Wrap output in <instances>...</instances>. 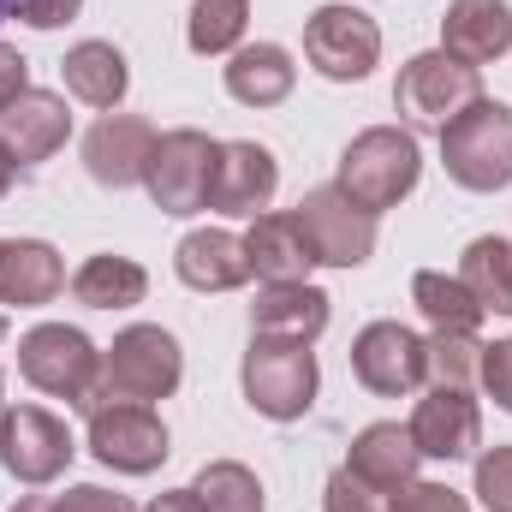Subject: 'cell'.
Listing matches in <instances>:
<instances>
[{
    "label": "cell",
    "mask_w": 512,
    "mask_h": 512,
    "mask_svg": "<svg viewBox=\"0 0 512 512\" xmlns=\"http://www.w3.org/2000/svg\"><path fill=\"white\" fill-rule=\"evenodd\" d=\"M18 376L48 393V399H66L78 411H96V393H102V352L66 328V322H42L18 340Z\"/></svg>",
    "instance_id": "1"
},
{
    "label": "cell",
    "mask_w": 512,
    "mask_h": 512,
    "mask_svg": "<svg viewBox=\"0 0 512 512\" xmlns=\"http://www.w3.org/2000/svg\"><path fill=\"white\" fill-rule=\"evenodd\" d=\"M417 173H423L417 137L399 126H370L364 137H352L346 155H340V191L358 209H370V215H382L399 197H411Z\"/></svg>",
    "instance_id": "2"
},
{
    "label": "cell",
    "mask_w": 512,
    "mask_h": 512,
    "mask_svg": "<svg viewBox=\"0 0 512 512\" xmlns=\"http://www.w3.org/2000/svg\"><path fill=\"white\" fill-rule=\"evenodd\" d=\"M441 161L465 191L512 185V108L489 96L471 102L453 126H441Z\"/></svg>",
    "instance_id": "3"
},
{
    "label": "cell",
    "mask_w": 512,
    "mask_h": 512,
    "mask_svg": "<svg viewBox=\"0 0 512 512\" xmlns=\"http://www.w3.org/2000/svg\"><path fill=\"white\" fill-rule=\"evenodd\" d=\"M179 376H185L179 340H173L167 328L137 322V328H126V334L108 346V358H102V393H96V405H108V399L155 405V399H167V393L179 387Z\"/></svg>",
    "instance_id": "4"
},
{
    "label": "cell",
    "mask_w": 512,
    "mask_h": 512,
    "mask_svg": "<svg viewBox=\"0 0 512 512\" xmlns=\"http://www.w3.org/2000/svg\"><path fill=\"white\" fill-rule=\"evenodd\" d=\"M245 399L262 417H274V423L304 417L310 399H316V352L304 340L256 334L251 352H245Z\"/></svg>",
    "instance_id": "5"
},
{
    "label": "cell",
    "mask_w": 512,
    "mask_h": 512,
    "mask_svg": "<svg viewBox=\"0 0 512 512\" xmlns=\"http://www.w3.org/2000/svg\"><path fill=\"white\" fill-rule=\"evenodd\" d=\"M215 167H221V143L215 137H203V131H167L149 149L143 185H149V197H155L161 215H197V209H209Z\"/></svg>",
    "instance_id": "6"
},
{
    "label": "cell",
    "mask_w": 512,
    "mask_h": 512,
    "mask_svg": "<svg viewBox=\"0 0 512 512\" xmlns=\"http://www.w3.org/2000/svg\"><path fill=\"white\" fill-rule=\"evenodd\" d=\"M292 221H298V233H304V245H310L316 262L358 268V262H370V251H376V215L358 209L340 185L310 191V197L292 209Z\"/></svg>",
    "instance_id": "7"
},
{
    "label": "cell",
    "mask_w": 512,
    "mask_h": 512,
    "mask_svg": "<svg viewBox=\"0 0 512 512\" xmlns=\"http://www.w3.org/2000/svg\"><path fill=\"white\" fill-rule=\"evenodd\" d=\"M399 114H411L417 126H453L471 102H483V78L477 66L453 60V54H417L399 84H393Z\"/></svg>",
    "instance_id": "8"
},
{
    "label": "cell",
    "mask_w": 512,
    "mask_h": 512,
    "mask_svg": "<svg viewBox=\"0 0 512 512\" xmlns=\"http://www.w3.org/2000/svg\"><path fill=\"white\" fill-rule=\"evenodd\" d=\"M304 54H310V66H316L322 78L358 84V78H370V66H376V54H382V30H376V18L358 12V6H322V12L304 24Z\"/></svg>",
    "instance_id": "9"
},
{
    "label": "cell",
    "mask_w": 512,
    "mask_h": 512,
    "mask_svg": "<svg viewBox=\"0 0 512 512\" xmlns=\"http://www.w3.org/2000/svg\"><path fill=\"white\" fill-rule=\"evenodd\" d=\"M72 429L42 411V405H12L6 423H0V465L18 477V483H54L66 465H72Z\"/></svg>",
    "instance_id": "10"
},
{
    "label": "cell",
    "mask_w": 512,
    "mask_h": 512,
    "mask_svg": "<svg viewBox=\"0 0 512 512\" xmlns=\"http://www.w3.org/2000/svg\"><path fill=\"white\" fill-rule=\"evenodd\" d=\"M90 453L108 465V471H126V477H149L161 459H167V429L149 405H96L90 411Z\"/></svg>",
    "instance_id": "11"
},
{
    "label": "cell",
    "mask_w": 512,
    "mask_h": 512,
    "mask_svg": "<svg viewBox=\"0 0 512 512\" xmlns=\"http://www.w3.org/2000/svg\"><path fill=\"white\" fill-rule=\"evenodd\" d=\"M352 370H358V382L370 387V393H382V399H405V393H417V382L429 376L423 340L411 328H399V322H370L358 334Z\"/></svg>",
    "instance_id": "12"
},
{
    "label": "cell",
    "mask_w": 512,
    "mask_h": 512,
    "mask_svg": "<svg viewBox=\"0 0 512 512\" xmlns=\"http://www.w3.org/2000/svg\"><path fill=\"white\" fill-rule=\"evenodd\" d=\"M411 441L423 459H465L483 447V411L465 387H435L429 399H417L411 417Z\"/></svg>",
    "instance_id": "13"
},
{
    "label": "cell",
    "mask_w": 512,
    "mask_h": 512,
    "mask_svg": "<svg viewBox=\"0 0 512 512\" xmlns=\"http://www.w3.org/2000/svg\"><path fill=\"white\" fill-rule=\"evenodd\" d=\"M149 149H155V126H149V120H137V114H108V120H96L90 137H84V167H90L96 185L126 191V185H143Z\"/></svg>",
    "instance_id": "14"
},
{
    "label": "cell",
    "mask_w": 512,
    "mask_h": 512,
    "mask_svg": "<svg viewBox=\"0 0 512 512\" xmlns=\"http://www.w3.org/2000/svg\"><path fill=\"white\" fill-rule=\"evenodd\" d=\"M66 131H72V114H66V102L48 96V90H18V96L0 108V143L12 149L18 167L48 161V155L66 143Z\"/></svg>",
    "instance_id": "15"
},
{
    "label": "cell",
    "mask_w": 512,
    "mask_h": 512,
    "mask_svg": "<svg viewBox=\"0 0 512 512\" xmlns=\"http://www.w3.org/2000/svg\"><path fill=\"white\" fill-rule=\"evenodd\" d=\"M274 185H280V167L262 143H221V167H215V185H209V209L221 215H251L274 203Z\"/></svg>",
    "instance_id": "16"
},
{
    "label": "cell",
    "mask_w": 512,
    "mask_h": 512,
    "mask_svg": "<svg viewBox=\"0 0 512 512\" xmlns=\"http://www.w3.org/2000/svg\"><path fill=\"white\" fill-rule=\"evenodd\" d=\"M512 48V6L507 0H453L441 18V54L483 66Z\"/></svg>",
    "instance_id": "17"
},
{
    "label": "cell",
    "mask_w": 512,
    "mask_h": 512,
    "mask_svg": "<svg viewBox=\"0 0 512 512\" xmlns=\"http://www.w3.org/2000/svg\"><path fill=\"white\" fill-rule=\"evenodd\" d=\"M346 465H352L364 483H376L382 495H399V489L417 483L423 453H417L411 429H399V423H370V429L352 441V459H346Z\"/></svg>",
    "instance_id": "18"
},
{
    "label": "cell",
    "mask_w": 512,
    "mask_h": 512,
    "mask_svg": "<svg viewBox=\"0 0 512 512\" xmlns=\"http://www.w3.org/2000/svg\"><path fill=\"white\" fill-rule=\"evenodd\" d=\"M251 328L256 334H274V340H316L328 328V292H316L310 280H286V286H268L251 304Z\"/></svg>",
    "instance_id": "19"
},
{
    "label": "cell",
    "mask_w": 512,
    "mask_h": 512,
    "mask_svg": "<svg viewBox=\"0 0 512 512\" xmlns=\"http://www.w3.org/2000/svg\"><path fill=\"white\" fill-rule=\"evenodd\" d=\"M179 280L197 286V292H233L251 280V256H245V239L221 233V227H203L179 245Z\"/></svg>",
    "instance_id": "20"
},
{
    "label": "cell",
    "mask_w": 512,
    "mask_h": 512,
    "mask_svg": "<svg viewBox=\"0 0 512 512\" xmlns=\"http://www.w3.org/2000/svg\"><path fill=\"white\" fill-rule=\"evenodd\" d=\"M60 286H66V268H60L54 245H42V239L0 245V304L30 310V304H48Z\"/></svg>",
    "instance_id": "21"
},
{
    "label": "cell",
    "mask_w": 512,
    "mask_h": 512,
    "mask_svg": "<svg viewBox=\"0 0 512 512\" xmlns=\"http://www.w3.org/2000/svg\"><path fill=\"white\" fill-rule=\"evenodd\" d=\"M292 84H298V66H292V54L274 48V42L239 48V54L227 60V90H233V102H245V108H274V102H286Z\"/></svg>",
    "instance_id": "22"
},
{
    "label": "cell",
    "mask_w": 512,
    "mask_h": 512,
    "mask_svg": "<svg viewBox=\"0 0 512 512\" xmlns=\"http://www.w3.org/2000/svg\"><path fill=\"white\" fill-rule=\"evenodd\" d=\"M245 256H251V274H262L268 286L304 280V274H310V262H316L292 215H256V227L245 233Z\"/></svg>",
    "instance_id": "23"
},
{
    "label": "cell",
    "mask_w": 512,
    "mask_h": 512,
    "mask_svg": "<svg viewBox=\"0 0 512 512\" xmlns=\"http://www.w3.org/2000/svg\"><path fill=\"white\" fill-rule=\"evenodd\" d=\"M60 72H66V90H72L78 102H90V108H114L131 84L126 54H120L114 42H78V48L60 60Z\"/></svg>",
    "instance_id": "24"
},
{
    "label": "cell",
    "mask_w": 512,
    "mask_h": 512,
    "mask_svg": "<svg viewBox=\"0 0 512 512\" xmlns=\"http://www.w3.org/2000/svg\"><path fill=\"white\" fill-rule=\"evenodd\" d=\"M411 298H417V310L429 316L435 334H477V322L489 316V310L471 298V286H465L459 274H435V268H423V274L411 280Z\"/></svg>",
    "instance_id": "25"
},
{
    "label": "cell",
    "mask_w": 512,
    "mask_h": 512,
    "mask_svg": "<svg viewBox=\"0 0 512 512\" xmlns=\"http://www.w3.org/2000/svg\"><path fill=\"white\" fill-rule=\"evenodd\" d=\"M72 292H78V304H90V310H126V304H143L149 274H143L131 256H90V262L72 274Z\"/></svg>",
    "instance_id": "26"
},
{
    "label": "cell",
    "mask_w": 512,
    "mask_h": 512,
    "mask_svg": "<svg viewBox=\"0 0 512 512\" xmlns=\"http://www.w3.org/2000/svg\"><path fill=\"white\" fill-rule=\"evenodd\" d=\"M459 280L471 286V298H477L483 310L512 316V245L507 239H477V245H465Z\"/></svg>",
    "instance_id": "27"
},
{
    "label": "cell",
    "mask_w": 512,
    "mask_h": 512,
    "mask_svg": "<svg viewBox=\"0 0 512 512\" xmlns=\"http://www.w3.org/2000/svg\"><path fill=\"white\" fill-rule=\"evenodd\" d=\"M191 495L203 501V512H262V483H256L245 465H233V459H215V465H203L197 471V483H191Z\"/></svg>",
    "instance_id": "28"
},
{
    "label": "cell",
    "mask_w": 512,
    "mask_h": 512,
    "mask_svg": "<svg viewBox=\"0 0 512 512\" xmlns=\"http://www.w3.org/2000/svg\"><path fill=\"white\" fill-rule=\"evenodd\" d=\"M245 18H251V0H197V6H191V48H197V54H227V48H239Z\"/></svg>",
    "instance_id": "29"
},
{
    "label": "cell",
    "mask_w": 512,
    "mask_h": 512,
    "mask_svg": "<svg viewBox=\"0 0 512 512\" xmlns=\"http://www.w3.org/2000/svg\"><path fill=\"white\" fill-rule=\"evenodd\" d=\"M423 364H429L435 387H465L483 364V346H477V334H435V340H423Z\"/></svg>",
    "instance_id": "30"
},
{
    "label": "cell",
    "mask_w": 512,
    "mask_h": 512,
    "mask_svg": "<svg viewBox=\"0 0 512 512\" xmlns=\"http://www.w3.org/2000/svg\"><path fill=\"white\" fill-rule=\"evenodd\" d=\"M322 507H328V512H387V507H393V495H382L376 483H364L352 465H340V471L328 477V495H322Z\"/></svg>",
    "instance_id": "31"
},
{
    "label": "cell",
    "mask_w": 512,
    "mask_h": 512,
    "mask_svg": "<svg viewBox=\"0 0 512 512\" xmlns=\"http://www.w3.org/2000/svg\"><path fill=\"white\" fill-rule=\"evenodd\" d=\"M477 495L489 512H512V447H495L477 459Z\"/></svg>",
    "instance_id": "32"
},
{
    "label": "cell",
    "mask_w": 512,
    "mask_h": 512,
    "mask_svg": "<svg viewBox=\"0 0 512 512\" xmlns=\"http://www.w3.org/2000/svg\"><path fill=\"white\" fill-rule=\"evenodd\" d=\"M387 512H471V507H465V495H453L447 483H411V489L393 495Z\"/></svg>",
    "instance_id": "33"
},
{
    "label": "cell",
    "mask_w": 512,
    "mask_h": 512,
    "mask_svg": "<svg viewBox=\"0 0 512 512\" xmlns=\"http://www.w3.org/2000/svg\"><path fill=\"white\" fill-rule=\"evenodd\" d=\"M477 376L489 387V399L512 411V340H495V346H483V364H477Z\"/></svg>",
    "instance_id": "34"
},
{
    "label": "cell",
    "mask_w": 512,
    "mask_h": 512,
    "mask_svg": "<svg viewBox=\"0 0 512 512\" xmlns=\"http://www.w3.org/2000/svg\"><path fill=\"white\" fill-rule=\"evenodd\" d=\"M78 6H84V0H18L12 12H18L30 30H54V24H72Z\"/></svg>",
    "instance_id": "35"
},
{
    "label": "cell",
    "mask_w": 512,
    "mask_h": 512,
    "mask_svg": "<svg viewBox=\"0 0 512 512\" xmlns=\"http://www.w3.org/2000/svg\"><path fill=\"white\" fill-rule=\"evenodd\" d=\"M54 512H131L120 495H108V489H96V483H78V489H66V495H54Z\"/></svg>",
    "instance_id": "36"
},
{
    "label": "cell",
    "mask_w": 512,
    "mask_h": 512,
    "mask_svg": "<svg viewBox=\"0 0 512 512\" xmlns=\"http://www.w3.org/2000/svg\"><path fill=\"white\" fill-rule=\"evenodd\" d=\"M18 90H30V72H24V54L18 48H0V108L18 96Z\"/></svg>",
    "instance_id": "37"
},
{
    "label": "cell",
    "mask_w": 512,
    "mask_h": 512,
    "mask_svg": "<svg viewBox=\"0 0 512 512\" xmlns=\"http://www.w3.org/2000/svg\"><path fill=\"white\" fill-rule=\"evenodd\" d=\"M143 512H203V501H197L191 489H173V495H155Z\"/></svg>",
    "instance_id": "38"
},
{
    "label": "cell",
    "mask_w": 512,
    "mask_h": 512,
    "mask_svg": "<svg viewBox=\"0 0 512 512\" xmlns=\"http://www.w3.org/2000/svg\"><path fill=\"white\" fill-rule=\"evenodd\" d=\"M12 179H18V161H12V149H6V143H0V197H6V191H12Z\"/></svg>",
    "instance_id": "39"
},
{
    "label": "cell",
    "mask_w": 512,
    "mask_h": 512,
    "mask_svg": "<svg viewBox=\"0 0 512 512\" xmlns=\"http://www.w3.org/2000/svg\"><path fill=\"white\" fill-rule=\"evenodd\" d=\"M12 512H54V501H48V495H24Z\"/></svg>",
    "instance_id": "40"
},
{
    "label": "cell",
    "mask_w": 512,
    "mask_h": 512,
    "mask_svg": "<svg viewBox=\"0 0 512 512\" xmlns=\"http://www.w3.org/2000/svg\"><path fill=\"white\" fill-rule=\"evenodd\" d=\"M6 12H12V0H0V18H6Z\"/></svg>",
    "instance_id": "41"
},
{
    "label": "cell",
    "mask_w": 512,
    "mask_h": 512,
    "mask_svg": "<svg viewBox=\"0 0 512 512\" xmlns=\"http://www.w3.org/2000/svg\"><path fill=\"white\" fill-rule=\"evenodd\" d=\"M0 340H6V316H0Z\"/></svg>",
    "instance_id": "42"
},
{
    "label": "cell",
    "mask_w": 512,
    "mask_h": 512,
    "mask_svg": "<svg viewBox=\"0 0 512 512\" xmlns=\"http://www.w3.org/2000/svg\"><path fill=\"white\" fill-rule=\"evenodd\" d=\"M0 423H6V405H0Z\"/></svg>",
    "instance_id": "43"
},
{
    "label": "cell",
    "mask_w": 512,
    "mask_h": 512,
    "mask_svg": "<svg viewBox=\"0 0 512 512\" xmlns=\"http://www.w3.org/2000/svg\"><path fill=\"white\" fill-rule=\"evenodd\" d=\"M12 6H18V0H12Z\"/></svg>",
    "instance_id": "44"
}]
</instances>
